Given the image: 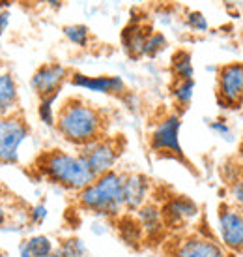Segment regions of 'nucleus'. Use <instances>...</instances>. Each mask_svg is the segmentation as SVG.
Segmentation results:
<instances>
[{
    "label": "nucleus",
    "instance_id": "obj_1",
    "mask_svg": "<svg viewBox=\"0 0 243 257\" xmlns=\"http://www.w3.org/2000/svg\"><path fill=\"white\" fill-rule=\"evenodd\" d=\"M54 128L66 143L80 149L107 136V116L90 101L82 98H68L58 107Z\"/></svg>",
    "mask_w": 243,
    "mask_h": 257
},
{
    "label": "nucleus",
    "instance_id": "obj_2",
    "mask_svg": "<svg viewBox=\"0 0 243 257\" xmlns=\"http://www.w3.org/2000/svg\"><path fill=\"white\" fill-rule=\"evenodd\" d=\"M36 171L47 182L73 193L84 190L96 179L79 152H68L62 149L45 150L36 160Z\"/></svg>",
    "mask_w": 243,
    "mask_h": 257
},
{
    "label": "nucleus",
    "instance_id": "obj_3",
    "mask_svg": "<svg viewBox=\"0 0 243 257\" xmlns=\"http://www.w3.org/2000/svg\"><path fill=\"white\" fill-rule=\"evenodd\" d=\"M122 184L124 173L116 169L100 175L94 179L92 184L77 193V205L86 212H92L101 218H118L124 212Z\"/></svg>",
    "mask_w": 243,
    "mask_h": 257
},
{
    "label": "nucleus",
    "instance_id": "obj_4",
    "mask_svg": "<svg viewBox=\"0 0 243 257\" xmlns=\"http://www.w3.org/2000/svg\"><path fill=\"white\" fill-rule=\"evenodd\" d=\"M122 149H124V145L120 139L105 136L80 147L79 154L86 162V165L90 167V171L96 177H100L108 171H114L116 164L122 156Z\"/></svg>",
    "mask_w": 243,
    "mask_h": 257
},
{
    "label": "nucleus",
    "instance_id": "obj_5",
    "mask_svg": "<svg viewBox=\"0 0 243 257\" xmlns=\"http://www.w3.org/2000/svg\"><path fill=\"white\" fill-rule=\"evenodd\" d=\"M180 130H182L180 114L170 113L163 116L150 134L152 152L158 154V156L174 158V160H180V162H186L184 149H182V143H180Z\"/></svg>",
    "mask_w": 243,
    "mask_h": 257
},
{
    "label": "nucleus",
    "instance_id": "obj_6",
    "mask_svg": "<svg viewBox=\"0 0 243 257\" xmlns=\"http://www.w3.org/2000/svg\"><path fill=\"white\" fill-rule=\"evenodd\" d=\"M28 136V124L19 113L0 118V165L19 164V150Z\"/></svg>",
    "mask_w": 243,
    "mask_h": 257
},
{
    "label": "nucleus",
    "instance_id": "obj_7",
    "mask_svg": "<svg viewBox=\"0 0 243 257\" xmlns=\"http://www.w3.org/2000/svg\"><path fill=\"white\" fill-rule=\"evenodd\" d=\"M217 103L236 109L243 101V62H228L217 70Z\"/></svg>",
    "mask_w": 243,
    "mask_h": 257
},
{
    "label": "nucleus",
    "instance_id": "obj_8",
    "mask_svg": "<svg viewBox=\"0 0 243 257\" xmlns=\"http://www.w3.org/2000/svg\"><path fill=\"white\" fill-rule=\"evenodd\" d=\"M221 242L204 233H186L178 236L170 248V257H224Z\"/></svg>",
    "mask_w": 243,
    "mask_h": 257
},
{
    "label": "nucleus",
    "instance_id": "obj_9",
    "mask_svg": "<svg viewBox=\"0 0 243 257\" xmlns=\"http://www.w3.org/2000/svg\"><path fill=\"white\" fill-rule=\"evenodd\" d=\"M219 238L224 250L242 253L243 251V210L222 203L217 212Z\"/></svg>",
    "mask_w": 243,
    "mask_h": 257
},
{
    "label": "nucleus",
    "instance_id": "obj_10",
    "mask_svg": "<svg viewBox=\"0 0 243 257\" xmlns=\"http://www.w3.org/2000/svg\"><path fill=\"white\" fill-rule=\"evenodd\" d=\"M70 75H72V72L64 64L47 62V64H42L36 72L32 73L30 86L36 92L38 98L58 96L66 83H70Z\"/></svg>",
    "mask_w": 243,
    "mask_h": 257
},
{
    "label": "nucleus",
    "instance_id": "obj_11",
    "mask_svg": "<svg viewBox=\"0 0 243 257\" xmlns=\"http://www.w3.org/2000/svg\"><path fill=\"white\" fill-rule=\"evenodd\" d=\"M161 214L166 229H182L198 218L200 208L187 195H170L161 205Z\"/></svg>",
    "mask_w": 243,
    "mask_h": 257
},
{
    "label": "nucleus",
    "instance_id": "obj_12",
    "mask_svg": "<svg viewBox=\"0 0 243 257\" xmlns=\"http://www.w3.org/2000/svg\"><path fill=\"white\" fill-rule=\"evenodd\" d=\"M152 182L142 173H124V184H122V203L124 210L135 214L144 203L150 201Z\"/></svg>",
    "mask_w": 243,
    "mask_h": 257
},
{
    "label": "nucleus",
    "instance_id": "obj_13",
    "mask_svg": "<svg viewBox=\"0 0 243 257\" xmlns=\"http://www.w3.org/2000/svg\"><path fill=\"white\" fill-rule=\"evenodd\" d=\"M70 83L75 88L88 92L105 94V96H126V83L120 75H86L80 72H72Z\"/></svg>",
    "mask_w": 243,
    "mask_h": 257
},
{
    "label": "nucleus",
    "instance_id": "obj_14",
    "mask_svg": "<svg viewBox=\"0 0 243 257\" xmlns=\"http://www.w3.org/2000/svg\"><path fill=\"white\" fill-rule=\"evenodd\" d=\"M135 218L140 223V227H142L144 240H156V238L163 236L166 225H164L163 214H161V205L154 203V201H148L136 210Z\"/></svg>",
    "mask_w": 243,
    "mask_h": 257
},
{
    "label": "nucleus",
    "instance_id": "obj_15",
    "mask_svg": "<svg viewBox=\"0 0 243 257\" xmlns=\"http://www.w3.org/2000/svg\"><path fill=\"white\" fill-rule=\"evenodd\" d=\"M152 27L144 25L140 21H131L122 30V45L129 58H142L144 57V43L152 34Z\"/></svg>",
    "mask_w": 243,
    "mask_h": 257
},
{
    "label": "nucleus",
    "instance_id": "obj_16",
    "mask_svg": "<svg viewBox=\"0 0 243 257\" xmlns=\"http://www.w3.org/2000/svg\"><path fill=\"white\" fill-rule=\"evenodd\" d=\"M19 113V86L14 73L0 70V118Z\"/></svg>",
    "mask_w": 243,
    "mask_h": 257
},
{
    "label": "nucleus",
    "instance_id": "obj_17",
    "mask_svg": "<svg viewBox=\"0 0 243 257\" xmlns=\"http://www.w3.org/2000/svg\"><path fill=\"white\" fill-rule=\"evenodd\" d=\"M56 248L54 240L49 235H32L28 238H22L17 250H19V257H43L50 253Z\"/></svg>",
    "mask_w": 243,
    "mask_h": 257
},
{
    "label": "nucleus",
    "instance_id": "obj_18",
    "mask_svg": "<svg viewBox=\"0 0 243 257\" xmlns=\"http://www.w3.org/2000/svg\"><path fill=\"white\" fill-rule=\"evenodd\" d=\"M118 233H120V238L128 246H138L144 240L142 227L133 214L118 216Z\"/></svg>",
    "mask_w": 243,
    "mask_h": 257
},
{
    "label": "nucleus",
    "instance_id": "obj_19",
    "mask_svg": "<svg viewBox=\"0 0 243 257\" xmlns=\"http://www.w3.org/2000/svg\"><path fill=\"white\" fill-rule=\"evenodd\" d=\"M172 79H194V66L191 53L186 49H178L170 58Z\"/></svg>",
    "mask_w": 243,
    "mask_h": 257
},
{
    "label": "nucleus",
    "instance_id": "obj_20",
    "mask_svg": "<svg viewBox=\"0 0 243 257\" xmlns=\"http://www.w3.org/2000/svg\"><path fill=\"white\" fill-rule=\"evenodd\" d=\"M194 94V79H172L170 96L182 111L189 107Z\"/></svg>",
    "mask_w": 243,
    "mask_h": 257
},
{
    "label": "nucleus",
    "instance_id": "obj_21",
    "mask_svg": "<svg viewBox=\"0 0 243 257\" xmlns=\"http://www.w3.org/2000/svg\"><path fill=\"white\" fill-rule=\"evenodd\" d=\"M60 253L64 257H86L88 255V248L82 238L79 236H66L62 238L56 246Z\"/></svg>",
    "mask_w": 243,
    "mask_h": 257
},
{
    "label": "nucleus",
    "instance_id": "obj_22",
    "mask_svg": "<svg viewBox=\"0 0 243 257\" xmlns=\"http://www.w3.org/2000/svg\"><path fill=\"white\" fill-rule=\"evenodd\" d=\"M58 96H49V98H40L38 103V118L47 126V128H54V122H56V103Z\"/></svg>",
    "mask_w": 243,
    "mask_h": 257
},
{
    "label": "nucleus",
    "instance_id": "obj_23",
    "mask_svg": "<svg viewBox=\"0 0 243 257\" xmlns=\"http://www.w3.org/2000/svg\"><path fill=\"white\" fill-rule=\"evenodd\" d=\"M62 32L68 38V42H72L77 47H88L90 43V29L86 25H66Z\"/></svg>",
    "mask_w": 243,
    "mask_h": 257
},
{
    "label": "nucleus",
    "instance_id": "obj_24",
    "mask_svg": "<svg viewBox=\"0 0 243 257\" xmlns=\"http://www.w3.org/2000/svg\"><path fill=\"white\" fill-rule=\"evenodd\" d=\"M166 47H168V40H166V36H164L163 32L152 30V34L148 36L146 43H144V57L156 58V57H159Z\"/></svg>",
    "mask_w": 243,
    "mask_h": 257
},
{
    "label": "nucleus",
    "instance_id": "obj_25",
    "mask_svg": "<svg viewBox=\"0 0 243 257\" xmlns=\"http://www.w3.org/2000/svg\"><path fill=\"white\" fill-rule=\"evenodd\" d=\"M47 216H49V208H47V205H45V203H38V205L28 208L26 220H28L30 225H42V223H45Z\"/></svg>",
    "mask_w": 243,
    "mask_h": 257
},
{
    "label": "nucleus",
    "instance_id": "obj_26",
    "mask_svg": "<svg viewBox=\"0 0 243 257\" xmlns=\"http://www.w3.org/2000/svg\"><path fill=\"white\" fill-rule=\"evenodd\" d=\"M186 25L193 32H206L208 30V19L202 12H189L186 15Z\"/></svg>",
    "mask_w": 243,
    "mask_h": 257
},
{
    "label": "nucleus",
    "instance_id": "obj_27",
    "mask_svg": "<svg viewBox=\"0 0 243 257\" xmlns=\"http://www.w3.org/2000/svg\"><path fill=\"white\" fill-rule=\"evenodd\" d=\"M230 197L238 205V208H243V177H236L230 184Z\"/></svg>",
    "mask_w": 243,
    "mask_h": 257
},
{
    "label": "nucleus",
    "instance_id": "obj_28",
    "mask_svg": "<svg viewBox=\"0 0 243 257\" xmlns=\"http://www.w3.org/2000/svg\"><path fill=\"white\" fill-rule=\"evenodd\" d=\"M210 130L214 132V134H217L219 137H222V139H226V141H230L232 139V130H230V126L226 124V120H212L210 122Z\"/></svg>",
    "mask_w": 243,
    "mask_h": 257
},
{
    "label": "nucleus",
    "instance_id": "obj_29",
    "mask_svg": "<svg viewBox=\"0 0 243 257\" xmlns=\"http://www.w3.org/2000/svg\"><path fill=\"white\" fill-rule=\"evenodd\" d=\"M10 27V12L8 10H0V36L4 34Z\"/></svg>",
    "mask_w": 243,
    "mask_h": 257
},
{
    "label": "nucleus",
    "instance_id": "obj_30",
    "mask_svg": "<svg viewBox=\"0 0 243 257\" xmlns=\"http://www.w3.org/2000/svg\"><path fill=\"white\" fill-rule=\"evenodd\" d=\"M40 2L45 4L47 8H50V10H60L64 6V0H40Z\"/></svg>",
    "mask_w": 243,
    "mask_h": 257
},
{
    "label": "nucleus",
    "instance_id": "obj_31",
    "mask_svg": "<svg viewBox=\"0 0 243 257\" xmlns=\"http://www.w3.org/2000/svg\"><path fill=\"white\" fill-rule=\"evenodd\" d=\"M8 216H10V212H8V207L2 203V199H0V227H2L4 223H8Z\"/></svg>",
    "mask_w": 243,
    "mask_h": 257
},
{
    "label": "nucleus",
    "instance_id": "obj_32",
    "mask_svg": "<svg viewBox=\"0 0 243 257\" xmlns=\"http://www.w3.org/2000/svg\"><path fill=\"white\" fill-rule=\"evenodd\" d=\"M43 257H64V255L60 253V250H58V248H54V250L50 251V253H47V255H43Z\"/></svg>",
    "mask_w": 243,
    "mask_h": 257
},
{
    "label": "nucleus",
    "instance_id": "obj_33",
    "mask_svg": "<svg viewBox=\"0 0 243 257\" xmlns=\"http://www.w3.org/2000/svg\"><path fill=\"white\" fill-rule=\"evenodd\" d=\"M240 158L243 160V137H242V143H240Z\"/></svg>",
    "mask_w": 243,
    "mask_h": 257
},
{
    "label": "nucleus",
    "instance_id": "obj_34",
    "mask_svg": "<svg viewBox=\"0 0 243 257\" xmlns=\"http://www.w3.org/2000/svg\"><path fill=\"white\" fill-rule=\"evenodd\" d=\"M0 257H10V253H8V251H2V250H0Z\"/></svg>",
    "mask_w": 243,
    "mask_h": 257
},
{
    "label": "nucleus",
    "instance_id": "obj_35",
    "mask_svg": "<svg viewBox=\"0 0 243 257\" xmlns=\"http://www.w3.org/2000/svg\"><path fill=\"white\" fill-rule=\"evenodd\" d=\"M10 2H14V0H10Z\"/></svg>",
    "mask_w": 243,
    "mask_h": 257
},
{
    "label": "nucleus",
    "instance_id": "obj_36",
    "mask_svg": "<svg viewBox=\"0 0 243 257\" xmlns=\"http://www.w3.org/2000/svg\"><path fill=\"white\" fill-rule=\"evenodd\" d=\"M242 105H243V101H242Z\"/></svg>",
    "mask_w": 243,
    "mask_h": 257
}]
</instances>
